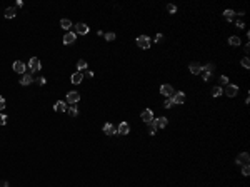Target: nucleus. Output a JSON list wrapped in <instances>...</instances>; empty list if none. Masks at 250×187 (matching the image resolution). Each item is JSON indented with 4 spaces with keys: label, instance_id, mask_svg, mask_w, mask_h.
Returning a JSON list of instances; mask_svg holds the SVG:
<instances>
[{
    "label": "nucleus",
    "instance_id": "nucleus-1",
    "mask_svg": "<svg viewBox=\"0 0 250 187\" xmlns=\"http://www.w3.org/2000/svg\"><path fill=\"white\" fill-rule=\"evenodd\" d=\"M150 44H152V42H150V39L147 35H138L137 37V45L140 49H145V50H147V49L150 47Z\"/></svg>",
    "mask_w": 250,
    "mask_h": 187
},
{
    "label": "nucleus",
    "instance_id": "nucleus-2",
    "mask_svg": "<svg viewBox=\"0 0 250 187\" xmlns=\"http://www.w3.org/2000/svg\"><path fill=\"white\" fill-rule=\"evenodd\" d=\"M160 94L164 95V97H172L173 95V87L170 85V84H164V85H160Z\"/></svg>",
    "mask_w": 250,
    "mask_h": 187
},
{
    "label": "nucleus",
    "instance_id": "nucleus-3",
    "mask_svg": "<svg viewBox=\"0 0 250 187\" xmlns=\"http://www.w3.org/2000/svg\"><path fill=\"white\" fill-rule=\"evenodd\" d=\"M238 92V87L233 85V84H229V85L225 87V90H223V94L227 95V97H235Z\"/></svg>",
    "mask_w": 250,
    "mask_h": 187
},
{
    "label": "nucleus",
    "instance_id": "nucleus-4",
    "mask_svg": "<svg viewBox=\"0 0 250 187\" xmlns=\"http://www.w3.org/2000/svg\"><path fill=\"white\" fill-rule=\"evenodd\" d=\"M140 117H142V120L145 122V124H150V122L153 120V112H152L150 109H145V110H142Z\"/></svg>",
    "mask_w": 250,
    "mask_h": 187
},
{
    "label": "nucleus",
    "instance_id": "nucleus-5",
    "mask_svg": "<svg viewBox=\"0 0 250 187\" xmlns=\"http://www.w3.org/2000/svg\"><path fill=\"white\" fill-rule=\"evenodd\" d=\"M28 67H30V70H32V72L40 70L42 64H40V59H39V57H32V59H30V62H28Z\"/></svg>",
    "mask_w": 250,
    "mask_h": 187
},
{
    "label": "nucleus",
    "instance_id": "nucleus-6",
    "mask_svg": "<svg viewBox=\"0 0 250 187\" xmlns=\"http://www.w3.org/2000/svg\"><path fill=\"white\" fill-rule=\"evenodd\" d=\"M12 67H13V72H17V74H25V70H27V65L24 62H20V60H15Z\"/></svg>",
    "mask_w": 250,
    "mask_h": 187
},
{
    "label": "nucleus",
    "instance_id": "nucleus-7",
    "mask_svg": "<svg viewBox=\"0 0 250 187\" xmlns=\"http://www.w3.org/2000/svg\"><path fill=\"white\" fill-rule=\"evenodd\" d=\"M188 68H190V74H194V75H199L203 72V67L200 65L199 62H192L190 65H188Z\"/></svg>",
    "mask_w": 250,
    "mask_h": 187
},
{
    "label": "nucleus",
    "instance_id": "nucleus-8",
    "mask_svg": "<svg viewBox=\"0 0 250 187\" xmlns=\"http://www.w3.org/2000/svg\"><path fill=\"white\" fill-rule=\"evenodd\" d=\"M78 100H80V94H78V92L72 90V92L67 94V102H69V104H77Z\"/></svg>",
    "mask_w": 250,
    "mask_h": 187
},
{
    "label": "nucleus",
    "instance_id": "nucleus-9",
    "mask_svg": "<svg viewBox=\"0 0 250 187\" xmlns=\"http://www.w3.org/2000/svg\"><path fill=\"white\" fill-rule=\"evenodd\" d=\"M172 100H173V105H180L185 102V94L184 92H177L172 95Z\"/></svg>",
    "mask_w": 250,
    "mask_h": 187
},
{
    "label": "nucleus",
    "instance_id": "nucleus-10",
    "mask_svg": "<svg viewBox=\"0 0 250 187\" xmlns=\"http://www.w3.org/2000/svg\"><path fill=\"white\" fill-rule=\"evenodd\" d=\"M152 124H153L157 129H164V127H167L169 120H167V117H158V119H153V120H152Z\"/></svg>",
    "mask_w": 250,
    "mask_h": 187
},
{
    "label": "nucleus",
    "instance_id": "nucleus-11",
    "mask_svg": "<svg viewBox=\"0 0 250 187\" xmlns=\"http://www.w3.org/2000/svg\"><path fill=\"white\" fill-rule=\"evenodd\" d=\"M128 132H130V125H128L127 122H120V125L117 127V134H120V135H127Z\"/></svg>",
    "mask_w": 250,
    "mask_h": 187
},
{
    "label": "nucleus",
    "instance_id": "nucleus-12",
    "mask_svg": "<svg viewBox=\"0 0 250 187\" xmlns=\"http://www.w3.org/2000/svg\"><path fill=\"white\" fill-rule=\"evenodd\" d=\"M77 33H80V35H87V33H89V27H87L85 24H80V22H78V24L75 25V35H77Z\"/></svg>",
    "mask_w": 250,
    "mask_h": 187
},
{
    "label": "nucleus",
    "instance_id": "nucleus-13",
    "mask_svg": "<svg viewBox=\"0 0 250 187\" xmlns=\"http://www.w3.org/2000/svg\"><path fill=\"white\" fill-rule=\"evenodd\" d=\"M248 160H250V155L247 154V152H242V154H238V157H237L235 162L237 164H242V166H247Z\"/></svg>",
    "mask_w": 250,
    "mask_h": 187
},
{
    "label": "nucleus",
    "instance_id": "nucleus-14",
    "mask_svg": "<svg viewBox=\"0 0 250 187\" xmlns=\"http://www.w3.org/2000/svg\"><path fill=\"white\" fill-rule=\"evenodd\" d=\"M75 39H77V35H75V32H67L65 35H63V44L65 45H70L74 44Z\"/></svg>",
    "mask_w": 250,
    "mask_h": 187
},
{
    "label": "nucleus",
    "instance_id": "nucleus-15",
    "mask_svg": "<svg viewBox=\"0 0 250 187\" xmlns=\"http://www.w3.org/2000/svg\"><path fill=\"white\" fill-rule=\"evenodd\" d=\"M67 109H69V107H67V102H63V100H59V102H57V104L54 105V110H55V112H67Z\"/></svg>",
    "mask_w": 250,
    "mask_h": 187
},
{
    "label": "nucleus",
    "instance_id": "nucleus-16",
    "mask_svg": "<svg viewBox=\"0 0 250 187\" xmlns=\"http://www.w3.org/2000/svg\"><path fill=\"white\" fill-rule=\"evenodd\" d=\"M104 132L107 134V135H115V134H117V129H115V125H113V124H110V122H108V124L104 125Z\"/></svg>",
    "mask_w": 250,
    "mask_h": 187
},
{
    "label": "nucleus",
    "instance_id": "nucleus-17",
    "mask_svg": "<svg viewBox=\"0 0 250 187\" xmlns=\"http://www.w3.org/2000/svg\"><path fill=\"white\" fill-rule=\"evenodd\" d=\"M83 80V75H82V72H75V74H72V84H80Z\"/></svg>",
    "mask_w": 250,
    "mask_h": 187
},
{
    "label": "nucleus",
    "instance_id": "nucleus-18",
    "mask_svg": "<svg viewBox=\"0 0 250 187\" xmlns=\"http://www.w3.org/2000/svg\"><path fill=\"white\" fill-rule=\"evenodd\" d=\"M32 82H33V77H32L30 74H25L24 77L20 79V84H22V85H30Z\"/></svg>",
    "mask_w": 250,
    "mask_h": 187
},
{
    "label": "nucleus",
    "instance_id": "nucleus-19",
    "mask_svg": "<svg viewBox=\"0 0 250 187\" xmlns=\"http://www.w3.org/2000/svg\"><path fill=\"white\" fill-rule=\"evenodd\" d=\"M15 15H17V10L13 7H7L5 9V18H13Z\"/></svg>",
    "mask_w": 250,
    "mask_h": 187
},
{
    "label": "nucleus",
    "instance_id": "nucleus-20",
    "mask_svg": "<svg viewBox=\"0 0 250 187\" xmlns=\"http://www.w3.org/2000/svg\"><path fill=\"white\" fill-rule=\"evenodd\" d=\"M60 27H62V29H65L67 32H69L70 27H72V22L69 20V18H62V20H60Z\"/></svg>",
    "mask_w": 250,
    "mask_h": 187
},
{
    "label": "nucleus",
    "instance_id": "nucleus-21",
    "mask_svg": "<svg viewBox=\"0 0 250 187\" xmlns=\"http://www.w3.org/2000/svg\"><path fill=\"white\" fill-rule=\"evenodd\" d=\"M229 44L232 45V47H238V45H240V39H238L237 35H232L229 39Z\"/></svg>",
    "mask_w": 250,
    "mask_h": 187
},
{
    "label": "nucleus",
    "instance_id": "nucleus-22",
    "mask_svg": "<svg viewBox=\"0 0 250 187\" xmlns=\"http://www.w3.org/2000/svg\"><path fill=\"white\" fill-rule=\"evenodd\" d=\"M222 94H223V89H222V87L215 85L214 89H212V95H214V97H220Z\"/></svg>",
    "mask_w": 250,
    "mask_h": 187
},
{
    "label": "nucleus",
    "instance_id": "nucleus-23",
    "mask_svg": "<svg viewBox=\"0 0 250 187\" xmlns=\"http://www.w3.org/2000/svg\"><path fill=\"white\" fill-rule=\"evenodd\" d=\"M233 15H235V12H233V10H230V9H227L225 12H223V17H225L227 20H232Z\"/></svg>",
    "mask_w": 250,
    "mask_h": 187
},
{
    "label": "nucleus",
    "instance_id": "nucleus-24",
    "mask_svg": "<svg viewBox=\"0 0 250 187\" xmlns=\"http://www.w3.org/2000/svg\"><path fill=\"white\" fill-rule=\"evenodd\" d=\"M87 67H89V65H87V60L80 59V60H78V62H77V68H78V72H80V70H83V68H87Z\"/></svg>",
    "mask_w": 250,
    "mask_h": 187
},
{
    "label": "nucleus",
    "instance_id": "nucleus-25",
    "mask_svg": "<svg viewBox=\"0 0 250 187\" xmlns=\"http://www.w3.org/2000/svg\"><path fill=\"white\" fill-rule=\"evenodd\" d=\"M67 112H69V115H70V117H77V115H78L77 107H69V109H67Z\"/></svg>",
    "mask_w": 250,
    "mask_h": 187
},
{
    "label": "nucleus",
    "instance_id": "nucleus-26",
    "mask_svg": "<svg viewBox=\"0 0 250 187\" xmlns=\"http://www.w3.org/2000/svg\"><path fill=\"white\" fill-rule=\"evenodd\" d=\"M240 64H242V67H244V68H250V59H248V57H244V59L240 60Z\"/></svg>",
    "mask_w": 250,
    "mask_h": 187
},
{
    "label": "nucleus",
    "instance_id": "nucleus-27",
    "mask_svg": "<svg viewBox=\"0 0 250 187\" xmlns=\"http://www.w3.org/2000/svg\"><path fill=\"white\" fill-rule=\"evenodd\" d=\"M214 70H215V65H214V64H207V65L203 67V72H208V74H212Z\"/></svg>",
    "mask_w": 250,
    "mask_h": 187
},
{
    "label": "nucleus",
    "instance_id": "nucleus-28",
    "mask_svg": "<svg viewBox=\"0 0 250 187\" xmlns=\"http://www.w3.org/2000/svg\"><path fill=\"white\" fill-rule=\"evenodd\" d=\"M147 125H149V134H150V135H155V132H157V127H155L152 122H150V124H147Z\"/></svg>",
    "mask_w": 250,
    "mask_h": 187
},
{
    "label": "nucleus",
    "instance_id": "nucleus-29",
    "mask_svg": "<svg viewBox=\"0 0 250 187\" xmlns=\"http://www.w3.org/2000/svg\"><path fill=\"white\" fill-rule=\"evenodd\" d=\"M164 107L165 109H170V107H173V100H172V97H169L167 100L164 102Z\"/></svg>",
    "mask_w": 250,
    "mask_h": 187
},
{
    "label": "nucleus",
    "instance_id": "nucleus-30",
    "mask_svg": "<svg viewBox=\"0 0 250 187\" xmlns=\"http://www.w3.org/2000/svg\"><path fill=\"white\" fill-rule=\"evenodd\" d=\"M105 40H107V42H112V40H115V33H113V32H108V33H105Z\"/></svg>",
    "mask_w": 250,
    "mask_h": 187
},
{
    "label": "nucleus",
    "instance_id": "nucleus-31",
    "mask_svg": "<svg viewBox=\"0 0 250 187\" xmlns=\"http://www.w3.org/2000/svg\"><path fill=\"white\" fill-rule=\"evenodd\" d=\"M218 80H220L222 85H229V77H227V75H220V79H218Z\"/></svg>",
    "mask_w": 250,
    "mask_h": 187
},
{
    "label": "nucleus",
    "instance_id": "nucleus-32",
    "mask_svg": "<svg viewBox=\"0 0 250 187\" xmlns=\"http://www.w3.org/2000/svg\"><path fill=\"white\" fill-rule=\"evenodd\" d=\"M167 10H169L170 14H175L177 12V7L173 5V3H169V5H167Z\"/></svg>",
    "mask_w": 250,
    "mask_h": 187
},
{
    "label": "nucleus",
    "instance_id": "nucleus-33",
    "mask_svg": "<svg viewBox=\"0 0 250 187\" xmlns=\"http://www.w3.org/2000/svg\"><path fill=\"white\" fill-rule=\"evenodd\" d=\"M242 174H244L245 177H247V175L250 174V167H248V164H247V166H244V169H242Z\"/></svg>",
    "mask_w": 250,
    "mask_h": 187
},
{
    "label": "nucleus",
    "instance_id": "nucleus-34",
    "mask_svg": "<svg viewBox=\"0 0 250 187\" xmlns=\"http://www.w3.org/2000/svg\"><path fill=\"white\" fill-rule=\"evenodd\" d=\"M35 82L39 84V85H45V82H47V80H45V77H39V79H35Z\"/></svg>",
    "mask_w": 250,
    "mask_h": 187
},
{
    "label": "nucleus",
    "instance_id": "nucleus-35",
    "mask_svg": "<svg viewBox=\"0 0 250 187\" xmlns=\"http://www.w3.org/2000/svg\"><path fill=\"white\" fill-rule=\"evenodd\" d=\"M7 124V115H2L0 114V125H5Z\"/></svg>",
    "mask_w": 250,
    "mask_h": 187
},
{
    "label": "nucleus",
    "instance_id": "nucleus-36",
    "mask_svg": "<svg viewBox=\"0 0 250 187\" xmlns=\"http://www.w3.org/2000/svg\"><path fill=\"white\" fill-rule=\"evenodd\" d=\"M202 79H203V82H207L208 79H210V74L208 72H203V75H202Z\"/></svg>",
    "mask_w": 250,
    "mask_h": 187
},
{
    "label": "nucleus",
    "instance_id": "nucleus-37",
    "mask_svg": "<svg viewBox=\"0 0 250 187\" xmlns=\"http://www.w3.org/2000/svg\"><path fill=\"white\" fill-rule=\"evenodd\" d=\"M2 109H5V99L0 97V110H2Z\"/></svg>",
    "mask_w": 250,
    "mask_h": 187
},
{
    "label": "nucleus",
    "instance_id": "nucleus-38",
    "mask_svg": "<svg viewBox=\"0 0 250 187\" xmlns=\"http://www.w3.org/2000/svg\"><path fill=\"white\" fill-rule=\"evenodd\" d=\"M164 40V35L162 33H157V37H155V42H162Z\"/></svg>",
    "mask_w": 250,
    "mask_h": 187
},
{
    "label": "nucleus",
    "instance_id": "nucleus-39",
    "mask_svg": "<svg viewBox=\"0 0 250 187\" xmlns=\"http://www.w3.org/2000/svg\"><path fill=\"white\" fill-rule=\"evenodd\" d=\"M0 187H9V182H7V181H0Z\"/></svg>",
    "mask_w": 250,
    "mask_h": 187
},
{
    "label": "nucleus",
    "instance_id": "nucleus-40",
    "mask_svg": "<svg viewBox=\"0 0 250 187\" xmlns=\"http://www.w3.org/2000/svg\"><path fill=\"white\" fill-rule=\"evenodd\" d=\"M237 27L238 29H244V22H237Z\"/></svg>",
    "mask_w": 250,
    "mask_h": 187
}]
</instances>
